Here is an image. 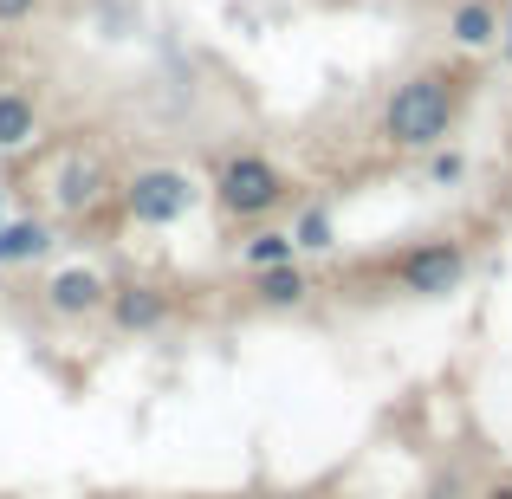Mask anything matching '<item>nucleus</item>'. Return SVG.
<instances>
[{
	"instance_id": "f257e3e1",
	"label": "nucleus",
	"mask_w": 512,
	"mask_h": 499,
	"mask_svg": "<svg viewBox=\"0 0 512 499\" xmlns=\"http://www.w3.org/2000/svg\"><path fill=\"white\" fill-rule=\"evenodd\" d=\"M454 117H461V85H454L448 72H415V78H402V85L389 91L383 124H376V130H383L389 150L428 156V150H441V143H448Z\"/></svg>"
},
{
	"instance_id": "f03ea898",
	"label": "nucleus",
	"mask_w": 512,
	"mask_h": 499,
	"mask_svg": "<svg viewBox=\"0 0 512 499\" xmlns=\"http://www.w3.org/2000/svg\"><path fill=\"white\" fill-rule=\"evenodd\" d=\"M208 195H214V214H227V221H273V214L286 208L292 182H286V169H279L273 156L234 150L221 169H214Z\"/></svg>"
},
{
	"instance_id": "7ed1b4c3",
	"label": "nucleus",
	"mask_w": 512,
	"mask_h": 499,
	"mask_svg": "<svg viewBox=\"0 0 512 499\" xmlns=\"http://www.w3.org/2000/svg\"><path fill=\"white\" fill-rule=\"evenodd\" d=\"M467 266L474 260H467L461 240L435 234V240H415V247H402L396 260H389V286L409 292V299H448V292H461Z\"/></svg>"
},
{
	"instance_id": "20e7f679",
	"label": "nucleus",
	"mask_w": 512,
	"mask_h": 499,
	"mask_svg": "<svg viewBox=\"0 0 512 499\" xmlns=\"http://www.w3.org/2000/svg\"><path fill=\"white\" fill-rule=\"evenodd\" d=\"M117 195H124V214L137 227H175V221H188V214L201 208V182L188 169H169V163L163 169H137Z\"/></svg>"
},
{
	"instance_id": "39448f33",
	"label": "nucleus",
	"mask_w": 512,
	"mask_h": 499,
	"mask_svg": "<svg viewBox=\"0 0 512 499\" xmlns=\"http://www.w3.org/2000/svg\"><path fill=\"white\" fill-rule=\"evenodd\" d=\"M111 163L104 156H91V150H65L59 163L46 169V201H52V214L59 221H78V214H91L104 195H111Z\"/></svg>"
},
{
	"instance_id": "423d86ee",
	"label": "nucleus",
	"mask_w": 512,
	"mask_h": 499,
	"mask_svg": "<svg viewBox=\"0 0 512 499\" xmlns=\"http://www.w3.org/2000/svg\"><path fill=\"white\" fill-rule=\"evenodd\" d=\"M104 312H111V331L150 337V331H163L169 318H175V292L163 286V279H117Z\"/></svg>"
},
{
	"instance_id": "0eeeda50",
	"label": "nucleus",
	"mask_w": 512,
	"mask_h": 499,
	"mask_svg": "<svg viewBox=\"0 0 512 499\" xmlns=\"http://www.w3.org/2000/svg\"><path fill=\"white\" fill-rule=\"evenodd\" d=\"M111 305V279L98 273V266H59V273L46 279V312L52 318H91Z\"/></svg>"
},
{
	"instance_id": "6e6552de",
	"label": "nucleus",
	"mask_w": 512,
	"mask_h": 499,
	"mask_svg": "<svg viewBox=\"0 0 512 499\" xmlns=\"http://www.w3.org/2000/svg\"><path fill=\"white\" fill-rule=\"evenodd\" d=\"M318 292V273L312 266H266V273H253V305L260 312H292V305H305Z\"/></svg>"
},
{
	"instance_id": "1a4fd4ad",
	"label": "nucleus",
	"mask_w": 512,
	"mask_h": 499,
	"mask_svg": "<svg viewBox=\"0 0 512 499\" xmlns=\"http://www.w3.org/2000/svg\"><path fill=\"white\" fill-rule=\"evenodd\" d=\"M500 13H493V0H461V7H454V20H448V39L461 52H493L500 46Z\"/></svg>"
},
{
	"instance_id": "9d476101",
	"label": "nucleus",
	"mask_w": 512,
	"mask_h": 499,
	"mask_svg": "<svg viewBox=\"0 0 512 499\" xmlns=\"http://www.w3.org/2000/svg\"><path fill=\"white\" fill-rule=\"evenodd\" d=\"M52 253V221L39 214H20V221H0V266H26Z\"/></svg>"
},
{
	"instance_id": "9b49d317",
	"label": "nucleus",
	"mask_w": 512,
	"mask_h": 499,
	"mask_svg": "<svg viewBox=\"0 0 512 499\" xmlns=\"http://www.w3.org/2000/svg\"><path fill=\"white\" fill-rule=\"evenodd\" d=\"M33 137H39V104L7 85L0 91V150H26Z\"/></svg>"
},
{
	"instance_id": "f8f14e48",
	"label": "nucleus",
	"mask_w": 512,
	"mask_h": 499,
	"mask_svg": "<svg viewBox=\"0 0 512 499\" xmlns=\"http://www.w3.org/2000/svg\"><path fill=\"white\" fill-rule=\"evenodd\" d=\"M240 260H247V273H266V266H292V260H299V240H292L286 227H260V234L240 240Z\"/></svg>"
},
{
	"instance_id": "ddd939ff",
	"label": "nucleus",
	"mask_w": 512,
	"mask_h": 499,
	"mask_svg": "<svg viewBox=\"0 0 512 499\" xmlns=\"http://www.w3.org/2000/svg\"><path fill=\"white\" fill-rule=\"evenodd\" d=\"M292 240H299V253H331V247H338V227H331L325 208H305L299 227H292Z\"/></svg>"
},
{
	"instance_id": "4468645a",
	"label": "nucleus",
	"mask_w": 512,
	"mask_h": 499,
	"mask_svg": "<svg viewBox=\"0 0 512 499\" xmlns=\"http://www.w3.org/2000/svg\"><path fill=\"white\" fill-rule=\"evenodd\" d=\"M461 175H467V156L461 150H441L435 163H428V182H435V188H454Z\"/></svg>"
},
{
	"instance_id": "2eb2a0df",
	"label": "nucleus",
	"mask_w": 512,
	"mask_h": 499,
	"mask_svg": "<svg viewBox=\"0 0 512 499\" xmlns=\"http://www.w3.org/2000/svg\"><path fill=\"white\" fill-rule=\"evenodd\" d=\"M33 7H39V0H0V26H20V20H33Z\"/></svg>"
},
{
	"instance_id": "dca6fc26",
	"label": "nucleus",
	"mask_w": 512,
	"mask_h": 499,
	"mask_svg": "<svg viewBox=\"0 0 512 499\" xmlns=\"http://www.w3.org/2000/svg\"><path fill=\"white\" fill-rule=\"evenodd\" d=\"M500 52L512 59V13H506V26H500Z\"/></svg>"
},
{
	"instance_id": "f3484780",
	"label": "nucleus",
	"mask_w": 512,
	"mask_h": 499,
	"mask_svg": "<svg viewBox=\"0 0 512 499\" xmlns=\"http://www.w3.org/2000/svg\"><path fill=\"white\" fill-rule=\"evenodd\" d=\"M266 499H286V493H266Z\"/></svg>"
}]
</instances>
